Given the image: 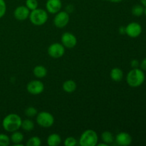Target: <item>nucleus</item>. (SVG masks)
<instances>
[{
    "label": "nucleus",
    "instance_id": "39448f33",
    "mask_svg": "<svg viewBox=\"0 0 146 146\" xmlns=\"http://www.w3.org/2000/svg\"><path fill=\"white\" fill-rule=\"evenodd\" d=\"M36 123L43 128H50L54 123V117L47 111H41L36 115Z\"/></svg>",
    "mask_w": 146,
    "mask_h": 146
},
{
    "label": "nucleus",
    "instance_id": "5701e85b",
    "mask_svg": "<svg viewBox=\"0 0 146 146\" xmlns=\"http://www.w3.org/2000/svg\"><path fill=\"white\" fill-rule=\"evenodd\" d=\"M24 114H25L26 116L29 117V118H32V117L36 116L38 114V111L34 106H29L26 108L25 111H24Z\"/></svg>",
    "mask_w": 146,
    "mask_h": 146
},
{
    "label": "nucleus",
    "instance_id": "72a5a7b5",
    "mask_svg": "<svg viewBox=\"0 0 146 146\" xmlns=\"http://www.w3.org/2000/svg\"><path fill=\"white\" fill-rule=\"evenodd\" d=\"M143 14H145L146 16V7H144V11H143Z\"/></svg>",
    "mask_w": 146,
    "mask_h": 146
},
{
    "label": "nucleus",
    "instance_id": "a878e982",
    "mask_svg": "<svg viewBox=\"0 0 146 146\" xmlns=\"http://www.w3.org/2000/svg\"><path fill=\"white\" fill-rule=\"evenodd\" d=\"M78 143L77 140L74 137H68L64 141V144L65 146H76Z\"/></svg>",
    "mask_w": 146,
    "mask_h": 146
},
{
    "label": "nucleus",
    "instance_id": "393cba45",
    "mask_svg": "<svg viewBox=\"0 0 146 146\" xmlns=\"http://www.w3.org/2000/svg\"><path fill=\"white\" fill-rule=\"evenodd\" d=\"M11 140L7 135L4 133H0V146L9 145Z\"/></svg>",
    "mask_w": 146,
    "mask_h": 146
},
{
    "label": "nucleus",
    "instance_id": "c85d7f7f",
    "mask_svg": "<svg viewBox=\"0 0 146 146\" xmlns=\"http://www.w3.org/2000/svg\"><path fill=\"white\" fill-rule=\"evenodd\" d=\"M140 66H141V68L143 71H146V57L142 60L141 63L140 64Z\"/></svg>",
    "mask_w": 146,
    "mask_h": 146
},
{
    "label": "nucleus",
    "instance_id": "473e14b6",
    "mask_svg": "<svg viewBox=\"0 0 146 146\" xmlns=\"http://www.w3.org/2000/svg\"><path fill=\"white\" fill-rule=\"evenodd\" d=\"M141 2L143 7H146V0H141Z\"/></svg>",
    "mask_w": 146,
    "mask_h": 146
},
{
    "label": "nucleus",
    "instance_id": "f257e3e1",
    "mask_svg": "<svg viewBox=\"0 0 146 146\" xmlns=\"http://www.w3.org/2000/svg\"><path fill=\"white\" fill-rule=\"evenodd\" d=\"M145 79L144 71L141 68H135L129 71L127 74L126 82L131 87L137 88L142 85Z\"/></svg>",
    "mask_w": 146,
    "mask_h": 146
},
{
    "label": "nucleus",
    "instance_id": "7c9ffc66",
    "mask_svg": "<svg viewBox=\"0 0 146 146\" xmlns=\"http://www.w3.org/2000/svg\"><path fill=\"white\" fill-rule=\"evenodd\" d=\"M107 1H111V2H113V3H120L121 2V1H123V0H107Z\"/></svg>",
    "mask_w": 146,
    "mask_h": 146
},
{
    "label": "nucleus",
    "instance_id": "cd10ccee",
    "mask_svg": "<svg viewBox=\"0 0 146 146\" xmlns=\"http://www.w3.org/2000/svg\"><path fill=\"white\" fill-rule=\"evenodd\" d=\"M131 66L133 68H138V66H140V63L139 61H138L137 59H133L131 61Z\"/></svg>",
    "mask_w": 146,
    "mask_h": 146
},
{
    "label": "nucleus",
    "instance_id": "20e7f679",
    "mask_svg": "<svg viewBox=\"0 0 146 146\" xmlns=\"http://www.w3.org/2000/svg\"><path fill=\"white\" fill-rule=\"evenodd\" d=\"M29 20L31 24L35 26H41L48 20V14L43 9H36L30 11Z\"/></svg>",
    "mask_w": 146,
    "mask_h": 146
},
{
    "label": "nucleus",
    "instance_id": "4468645a",
    "mask_svg": "<svg viewBox=\"0 0 146 146\" xmlns=\"http://www.w3.org/2000/svg\"><path fill=\"white\" fill-rule=\"evenodd\" d=\"M24 135L21 132L19 131H16L11 133L10 140L14 143V146H23L21 142L24 141Z\"/></svg>",
    "mask_w": 146,
    "mask_h": 146
},
{
    "label": "nucleus",
    "instance_id": "2f4dec72",
    "mask_svg": "<svg viewBox=\"0 0 146 146\" xmlns=\"http://www.w3.org/2000/svg\"><path fill=\"white\" fill-rule=\"evenodd\" d=\"M96 145H98V146H108V144H106V143H98V144H97Z\"/></svg>",
    "mask_w": 146,
    "mask_h": 146
},
{
    "label": "nucleus",
    "instance_id": "412c9836",
    "mask_svg": "<svg viewBox=\"0 0 146 146\" xmlns=\"http://www.w3.org/2000/svg\"><path fill=\"white\" fill-rule=\"evenodd\" d=\"M144 11V7L141 4H136V5H134L132 7V9H131V12L132 14L135 17H139L143 14Z\"/></svg>",
    "mask_w": 146,
    "mask_h": 146
},
{
    "label": "nucleus",
    "instance_id": "4be33fe9",
    "mask_svg": "<svg viewBox=\"0 0 146 146\" xmlns=\"http://www.w3.org/2000/svg\"><path fill=\"white\" fill-rule=\"evenodd\" d=\"M26 145L27 146H40L41 145V140L37 136H33L28 140Z\"/></svg>",
    "mask_w": 146,
    "mask_h": 146
},
{
    "label": "nucleus",
    "instance_id": "a211bd4d",
    "mask_svg": "<svg viewBox=\"0 0 146 146\" xmlns=\"http://www.w3.org/2000/svg\"><path fill=\"white\" fill-rule=\"evenodd\" d=\"M63 89L66 93H73L77 88L76 83L73 80H67L63 84Z\"/></svg>",
    "mask_w": 146,
    "mask_h": 146
},
{
    "label": "nucleus",
    "instance_id": "aec40b11",
    "mask_svg": "<svg viewBox=\"0 0 146 146\" xmlns=\"http://www.w3.org/2000/svg\"><path fill=\"white\" fill-rule=\"evenodd\" d=\"M101 138H102L103 142L108 144V145L113 143L114 141L113 135L110 131H104V132H103L102 135H101Z\"/></svg>",
    "mask_w": 146,
    "mask_h": 146
},
{
    "label": "nucleus",
    "instance_id": "0eeeda50",
    "mask_svg": "<svg viewBox=\"0 0 146 146\" xmlns=\"http://www.w3.org/2000/svg\"><path fill=\"white\" fill-rule=\"evenodd\" d=\"M65 53V47L60 43H54L48 48V54L54 58H59L64 56Z\"/></svg>",
    "mask_w": 146,
    "mask_h": 146
},
{
    "label": "nucleus",
    "instance_id": "1a4fd4ad",
    "mask_svg": "<svg viewBox=\"0 0 146 146\" xmlns=\"http://www.w3.org/2000/svg\"><path fill=\"white\" fill-rule=\"evenodd\" d=\"M142 27L137 22H131L125 27V34L131 38H137L142 33Z\"/></svg>",
    "mask_w": 146,
    "mask_h": 146
},
{
    "label": "nucleus",
    "instance_id": "6ab92c4d",
    "mask_svg": "<svg viewBox=\"0 0 146 146\" xmlns=\"http://www.w3.org/2000/svg\"><path fill=\"white\" fill-rule=\"evenodd\" d=\"M34 123L32 120L31 119H27L23 120L22 122H21V128H22V129L24 131H27V132H30V131H32L34 129Z\"/></svg>",
    "mask_w": 146,
    "mask_h": 146
},
{
    "label": "nucleus",
    "instance_id": "f03ea898",
    "mask_svg": "<svg viewBox=\"0 0 146 146\" xmlns=\"http://www.w3.org/2000/svg\"><path fill=\"white\" fill-rule=\"evenodd\" d=\"M21 122L22 120L19 115L16 113H10L3 119L2 127L7 132L12 133L21 128Z\"/></svg>",
    "mask_w": 146,
    "mask_h": 146
},
{
    "label": "nucleus",
    "instance_id": "6e6552de",
    "mask_svg": "<svg viewBox=\"0 0 146 146\" xmlns=\"http://www.w3.org/2000/svg\"><path fill=\"white\" fill-rule=\"evenodd\" d=\"M27 89L31 95H38L44 91V85L39 80H33L27 84Z\"/></svg>",
    "mask_w": 146,
    "mask_h": 146
},
{
    "label": "nucleus",
    "instance_id": "9d476101",
    "mask_svg": "<svg viewBox=\"0 0 146 146\" xmlns=\"http://www.w3.org/2000/svg\"><path fill=\"white\" fill-rule=\"evenodd\" d=\"M61 44L65 48H73L77 44V38L71 32H65L61 36Z\"/></svg>",
    "mask_w": 146,
    "mask_h": 146
},
{
    "label": "nucleus",
    "instance_id": "9b49d317",
    "mask_svg": "<svg viewBox=\"0 0 146 146\" xmlns=\"http://www.w3.org/2000/svg\"><path fill=\"white\" fill-rule=\"evenodd\" d=\"M30 10L26 6H19L14 11V17L18 21H24L29 17Z\"/></svg>",
    "mask_w": 146,
    "mask_h": 146
},
{
    "label": "nucleus",
    "instance_id": "423d86ee",
    "mask_svg": "<svg viewBox=\"0 0 146 146\" xmlns=\"http://www.w3.org/2000/svg\"><path fill=\"white\" fill-rule=\"evenodd\" d=\"M70 20L69 14L67 11H59L56 14L54 18V24L58 29L64 28L68 24Z\"/></svg>",
    "mask_w": 146,
    "mask_h": 146
},
{
    "label": "nucleus",
    "instance_id": "bb28decb",
    "mask_svg": "<svg viewBox=\"0 0 146 146\" xmlns=\"http://www.w3.org/2000/svg\"><path fill=\"white\" fill-rule=\"evenodd\" d=\"M7 11V4L4 0H0V19L2 18Z\"/></svg>",
    "mask_w": 146,
    "mask_h": 146
},
{
    "label": "nucleus",
    "instance_id": "ddd939ff",
    "mask_svg": "<svg viewBox=\"0 0 146 146\" xmlns=\"http://www.w3.org/2000/svg\"><path fill=\"white\" fill-rule=\"evenodd\" d=\"M62 2L61 0H47L46 8L48 12L51 14H56L61 9Z\"/></svg>",
    "mask_w": 146,
    "mask_h": 146
},
{
    "label": "nucleus",
    "instance_id": "7ed1b4c3",
    "mask_svg": "<svg viewBox=\"0 0 146 146\" xmlns=\"http://www.w3.org/2000/svg\"><path fill=\"white\" fill-rule=\"evenodd\" d=\"M98 136L95 131L88 129L81 134L79 138V145L81 146H96L98 144Z\"/></svg>",
    "mask_w": 146,
    "mask_h": 146
},
{
    "label": "nucleus",
    "instance_id": "dca6fc26",
    "mask_svg": "<svg viewBox=\"0 0 146 146\" xmlns=\"http://www.w3.org/2000/svg\"><path fill=\"white\" fill-rule=\"evenodd\" d=\"M61 143V138L58 134L52 133L47 138V144L49 146H58Z\"/></svg>",
    "mask_w": 146,
    "mask_h": 146
},
{
    "label": "nucleus",
    "instance_id": "f8f14e48",
    "mask_svg": "<svg viewBox=\"0 0 146 146\" xmlns=\"http://www.w3.org/2000/svg\"><path fill=\"white\" fill-rule=\"evenodd\" d=\"M132 137L129 133L125 132L119 133L115 136V141L117 145L121 146H128L132 143Z\"/></svg>",
    "mask_w": 146,
    "mask_h": 146
},
{
    "label": "nucleus",
    "instance_id": "f3484780",
    "mask_svg": "<svg viewBox=\"0 0 146 146\" xmlns=\"http://www.w3.org/2000/svg\"><path fill=\"white\" fill-rule=\"evenodd\" d=\"M33 74L38 78H43L47 75V69L42 65L36 66L33 70Z\"/></svg>",
    "mask_w": 146,
    "mask_h": 146
},
{
    "label": "nucleus",
    "instance_id": "b1692460",
    "mask_svg": "<svg viewBox=\"0 0 146 146\" xmlns=\"http://www.w3.org/2000/svg\"><path fill=\"white\" fill-rule=\"evenodd\" d=\"M25 6L30 11H32L38 8V2L37 0H26Z\"/></svg>",
    "mask_w": 146,
    "mask_h": 146
},
{
    "label": "nucleus",
    "instance_id": "c756f323",
    "mask_svg": "<svg viewBox=\"0 0 146 146\" xmlns=\"http://www.w3.org/2000/svg\"><path fill=\"white\" fill-rule=\"evenodd\" d=\"M119 31L121 34H125V27L124 28L123 27H121V28L119 29Z\"/></svg>",
    "mask_w": 146,
    "mask_h": 146
},
{
    "label": "nucleus",
    "instance_id": "2eb2a0df",
    "mask_svg": "<svg viewBox=\"0 0 146 146\" xmlns=\"http://www.w3.org/2000/svg\"><path fill=\"white\" fill-rule=\"evenodd\" d=\"M110 76L113 81L119 82V81H122L123 78V72L121 68H113V69H111V72H110Z\"/></svg>",
    "mask_w": 146,
    "mask_h": 146
}]
</instances>
